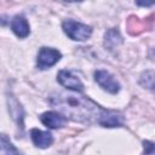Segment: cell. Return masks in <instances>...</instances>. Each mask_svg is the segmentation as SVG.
Here are the masks:
<instances>
[{"instance_id":"obj_8","label":"cell","mask_w":155,"mask_h":155,"mask_svg":"<svg viewBox=\"0 0 155 155\" xmlns=\"http://www.w3.org/2000/svg\"><path fill=\"white\" fill-rule=\"evenodd\" d=\"M30 137L38 148H47L53 142V137L48 131H41L38 128H33L30 131Z\"/></svg>"},{"instance_id":"obj_1","label":"cell","mask_w":155,"mask_h":155,"mask_svg":"<svg viewBox=\"0 0 155 155\" xmlns=\"http://www.w3.org/2000/svg\"><path fill=\"white\" fill-rule=\"evenodd\" d=\"M50 103L65 117L84 124L98 122L103 113L99 105L76 91L54 93L50 97Z\"/></svg>"},{"instance_id":"obj_11","label":"cell","mask_w":155,"mask_h":155,"mask_svg":"<svg viewBox=\"0 0 155 155\" xmlns=\"http://www.w3.org/2000/svg\"><path fill=\"white\" fill-rule=\"evenodd\" d=\"M8 110L12 114L13 119H16L17 122L21 125V127H23V122H22V120H23V109H22L21 104L13 97H11V101L8 98Z\"/></svg>"},{"instance_id":"obj_3","label":"cell","mask_w":155,"mask_h":155,"mask_svg":"<svg viewBox=\"0 0 155 155\" xmlns=\"http://www.w3.org/2000/svg\"><path fill=\"white\" fill-rule=\"evenodd\" d=\"M61 58H62V54L58 50L52 47H41L38 53L36 64L39 69H47L54 65Z\"/></svg>"},{"instance_id":"obj_16","label":"cell","mask_w":155,"mask_h":155,"mask_svg":"<svg viewBox=\"0 0 155 155\" xmlns=\"http://www.w3.org/2000/svg\"><path fill=\"white\" fill-rule=\"evenodd\" d=\"M65 1H81V0H65Z\"/></svg>"},{"instance_id":"obj_5","label":"cell","mask_w":155,"mask_h":155,"mask_svg":"<svg viewBox=\"0 0 155 155\" xmlns=\"http://www.w3.org/2000/svg\"><path fill=\"white\" fill-rule=\"evenodd\" d=\"M57 81L63 87H65L70 91L81 92L84 90V85H82L81 80L76 75H74L70 70H61L57 74Z\"/></svg>"},{"instance_id":"obj_2","label":"cell","mask_w":155,"mask_h":155,"mask_svg":"<svg viewBox=\"0 0 155 155\" xmlns=\"http://www.w3.org/2000/svg\"><path fill=\"white\" fill-rule=\"evenodd\" d=\"M62 28L64 33L75 41H85L87 40L92 34V28L87 24L76 22L74 19H67L63 22Z\"/></svg>"},{"instance_id":"obj_13","label":"cell","mask_w":155,"mask_h":155,"mask_svg":"<svg viewBox=\"0 0 155 155\" xmlns=\"http://www.w3.org/2000/svg\"><path fill=\"white\" fill-rule=\"evenodd\" d=\"M140 85H143L144 87H147L149 90H153V87H154V73L151 70L145 71V73L142 74Z\"/></svg>"},{"instance_id":"obj_10","label":"cell","mask_w":155,"mask_h":155,"mask_svg":"<svg viewBox=\"0 0 155 155\" xmlns=\"http://www.w3.org/2000/svg\"><path fill=\"white\" fill-rule=\"evenodd\" d=\"M122 41V38L120 35V33L115 29H110L105 33V36H104V45L109 48V50H113L114 47H116L119 44H121Z\"/></svg>"},{"instance_id":"obj_15","label":"cell","mask_w":155,"mask_h":155,"mask_svg":"<svg viewBox=\"0 0 155 155\" xmlns=\"http://www.w3.org/2000/svg\"><path fill=\"white\" fill-rule=\"evenodd\" d=\"M136 4L138 6H143V7H149L154 5V0H136Z\"/></svg>"},{"instance_id":"obj_6","label":"cell","mask_w":155,"mask_h":155,"mask_svg":"<svg viewBox=\"0 0 155 155\" xmlns=\"http://www.w3.org/2000/svg\"><path fill=\"white\" fill-rule=\"evenodd\" d=\"M40 120L48 128H61L67 124V117L59 111H46L41 114Z\"/></svg>"},{"instance_id":"obj_9","label":"cell","mask_w":155,"mask_h":155,"mask_svg":"<svg viewBox=\"0 0 155 155\" xmlns=\"http://www.w3.org/2000/svg\"><path fill=\"white\" fill-rule=\"evenodd\" d=\"M11 29L18 38H27L30 33L29 23L23 16H15L11 21Z\"/></svg>"},{"instance_id":"obj_4","label":"cell","mask_w":155,"mask_h":155,"mask_svg":"<svg viewBox=\"0 0 155 155\" xmlns=\"http://www.w3.org/2000/svg\"><path fill=\"white\" fill-rule=\"evenodd\" d=\"M94 80L103 90H105L109 93L115 94L120 91V84L107 70H97L94 73Z\"/></svg>"},{"instance_id":"obj_7","label":"cell","mask_w":155,"mask_h":155,"mask_svg":"<svg viewBox=\"0 0 155 155\" xmlns=\"http://www.w3.org/2000/svg\"><path fill=\"white\" fill-rule=\"evenodd\" d=\"M98 124L104 127H120L124 125V117L120 113L103 109V113L98 120Z\"/></svg>"},{"instance_id":"obj_12","label":"cell","mask_w":155,"mask_h":155,"mask_svg":"<svg viewBox=\"0 0 155 155\" xmlns=\"http://www.w3.org/2000/svg\"><path fill=\"white\" fill-rule=\"evenodd\" d=\"M0 153H13V154H17L18 150L11 144V142L6 138V136L4 134H0Z\"/></svg>"},{"instance_id":"obj_14","label":"cell","mask_w":155,"mask_h":155,"mask_svg":"<svg viewBox=\"0 0 155 155\" xmlns=\"http://www.w3.org/2000/svg\"><path fill=\"white\" fill-rule=\"evenodd\" d=\"M143 145H144L145 154H154V143H151L149 140H144L143 142Z\"/></svg>"}]
</instances>
